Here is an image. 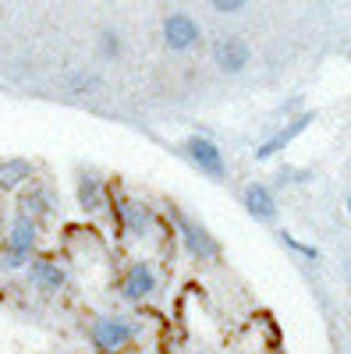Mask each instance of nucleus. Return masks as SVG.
Instances as JSON below:
<instances>
[{"label": "nucleus", "mask_w": 351, "mask_h": 354, "mask_svg": "<svg viewBox=\"0 0 351 354\" xmlns=\"http://www.w3.org/2000/svg\"><path fill=\"white\" fill-rule=\"evenodd\" d=\"M156 287V273L150 270V262H135L128 277H125V298L128 301H142L145 294H153Z\"/></svg>", "instance_id": "6e6552de"}, {"label": "nucleus", "mask_w": 351, "mask_h": 354, "mask_svg": "<svg viewBox=\"0 0 351 354\" xmlns=\"http://www.w3.org/2000/svg\"><path fill=\"white\" fill-rule=\"evenodd\" d=\"M213 61H217L220 71L234 75V71H242V68L249 64V46H245L242 39H234V36L217 39V46H213Z\"/></svg>", "instance_id": "39448f33"}, {"label": "nucleus", "mask_w": 351, "mask_h": 354, "mask_svg": "<svg viewBox=\"0 0 351 354\" xmlns=\"http://www.w3.org/2000/svg\"><path fill=\"white\" fill-rule=\"evenodd\" d=\"M93 344L100 347V351H121L128 340H132V326L125 319H117V315H100L96 322H93Z\"/></svg>", "instance_id": "f03ea898"}, {"label": "nucleus", "mask_w": 351, "mask_h": 354, "mask_svg": "<svg viewBox=\"0 0 351 354\" xmlns=\"http://www.w3.org/2000/svg\"><path fill=\"white\" fill-rule=\"evenodd\" d=\"M309 124H312V113H302V117H295V121H291L287 128H280V131H277L273 138H267V142H262L255 156H259V160H270V156H273L277 149H284V145H287L291 138H298V135H302V131H305Z\"/></svg>", "instance_id": "1a4fd4ad"}, {"label": "nucleus", "mask_w": 351, "mask_h": 354, "mask_svg": "<svg viewBox=\"0 0 351 354\" xmlns=\"http://www.w3.org/2000/svg\"><path fill=\"white\" fill-rule=\"evenodd\" d=\"M217 11H238L242 4H238V0H224V4H213Z\"/></svg>", "instance_id": "4468645a"}, {"label": "nucleus", "mask_w": 351, "mask_h": 354, "mask_svg": "<svg viewBox=\"0 0 351 354\" xmlns=\"http://www.w3.org/2000/svg\"><path fill=\"white\" fill-rule=\"evenodd\" d=\"M36 248V223L28 220V216H15L11 223V245H8V255H4V266L8 270H15V266H21L28 255H33Z\"/></svg>", "instance_id": "f257e3e1"}, {"label": "nucleus", "mask_w": 351, "mask_h": 354, "mask_svg": "<svg viewBox=\"0 0 351 354\" xmlns=\"http://www.w3.org/2000/svg\"><path fill=\"white\" fill-rule=\"evenodd\" d=\"M117 213H121V227L135 238H145V230H150V209H145L142 202H132V198H121L117 202Z\"/></svg>", "instance_id": "9b49d317"}, {"label": "nucleus", "mask_w": 351, "mask_h": 354, "mask_svg": "<svg viewBox=\"0 0 351 354\" xmlns=\"http://www.w3.org/2000/svg\"><path fill=\"white\" fill-rule=\"evenodd\" d=\"M195 39H199L195 18H188V15H170V18L163 21V43H167L170 50H188Z\"/></svg>", "instance_id": "20e7f679"}, {"label": "nucleus", "mask_w": 351, "mask_h": 354, "mask_svg": "<svg viewBox=\"0 0 351 354\" xmlns=\"http://www.w3.org/2000/svg\"><path fill=\"white\" fill-rule=\"evenodd\" d=\"M28 280H33V287L53 294V290H61L64 287V273H61V266L50 262V259H36L33 266H28Z\"/></svg>", "instance_id": "9d476101"}, {"label": "nucleus", "mask_w": 351, "mask_h": 354, "mask_svg": "<svg viewBox=\"0 0 351 354\" xmlns=\"http://www.w3.org/2000/svg\"><path fill=\"white\" fill-rule=\"evenodd\" d=\"M185 153L206 170L210 177H224V156H220V145H213L210 138H188L185 142Z\"/></svg>", "instance_id": "423d86ee"}, {"label": "nucleus", "mask_w": 351, "mask_h": 354, "mask_svg": "<svg viewBox=\"0 0 351 354\" xmlns=\"http://www.w3.org/2000/svg\"><path fill=\"white\" fill-rule=\"evenodd\" d=\"M75 192H78V202H82V209H85V213H100V209H107V185L100 181L96 174H78Z\"/></svg>", "instance_id": "0eeeda50"}, {"label": "nucleus", "mask_w": 351, "mask_h": 354, "mask_svg": "<svg viewBox=\"0 0 351 354\" xmlns=\"http://www.w3.org/2000/svg\"><path fill=\"white\" fill-rule=\"evenodd\" d=\"M28 174H33V163L28 160H0V188L21 185Z\"/></svg>", "instance_id": "ddd939ff"}, {"label": "nucleus", "mask_w": 351, "mask_h": 354, "mask_svg": "<svg viewBox=\"0 0 351 354\" xmlns=\"http://www.w3.org/2000/svg\"><path fill=\"white\" fill-rule=\"evenodd\" d=\"M103 50H110V53H117V39H114V36H110V32H107V36H103Z\"/></svg>", "instance_id": "2eb2a0df"}, {"label": "nucleus", "mask_w": 351, "mask_h": 354, "mask_svg": "<svg viewBox=\"0 0 351 354\" xmlns=\"http://www.w3.org/2000/svg\"><path fill=\"white\" fill-rule=\"evenodd\" d=\"M348 209H351V198H348Z\"/></svg>", "instance_id": "dca6fc26"}, {"label": "nucleus", "mask_w": 351, "mask_h": 354, "mask_svg": "<svg viewBox=\"0 0 351 354\" xmlns=\"http://www.w3.org/2000/svg\"><path fill=\"white\" fill-rule=\"evenodd\" d=\"M174 223H178L181 238H185V245H188V252H192L195 259H217V255H220V245H217V241H213L195 220H188L185 213L174 209Z\"/></svg>", "instance_id": "7ed1b4c3"}, {"label": "nucleus", "mask_w": 351, "mask_h": 354, "mask_svg": "<svg viewBox=\"0 0 351 354\" xmlns=\"http://www.w3.org/2000/svg\"><path fill=\"white\" fill-rule=\"evenodd\" d=\"M245 205H249V213H252L255 220H273V213H277L273 195H270L267 185H249V188H245Z\"/></svg>", "instance_id": "f8f14e48"}]
</instances>
